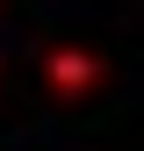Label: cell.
Listing matches in <instances>:
<instances>
[{
	"label": "cell",
	"mask_w": 144,
	"mask_h": 151,
	"mask_svg": "<svg viewBox=\"0 0 144 151\" xmlns=\"http://www.w3.org/2000/svg\"><path fill=\"white\" fill-rule=\"evenodd\" d=\"M43 79L58 86L65 101H72V93H94L101 86V58L79 50V43H58V50H43Z\"/></svg>",
	"instance_id": "6da1fadb"
}]
</instances>
